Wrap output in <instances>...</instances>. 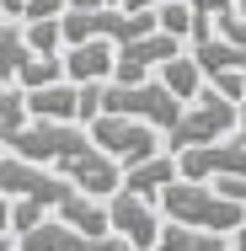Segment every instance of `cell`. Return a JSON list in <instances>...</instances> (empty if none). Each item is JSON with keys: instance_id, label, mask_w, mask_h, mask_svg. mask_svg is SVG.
Listing matches in <instances>:
<instances>
[{"instance_id": "cell-7", "label": "cell", "mask_w": 246, "mask_h": 251, "mask_svg": "<svg viewBox=\"0 0 246 251\" xmlns=\"http://www.w3.org/2000/svg\"><path fill=\"white\" fill-rule=\"evenodd\" d=\"M177 32H145V38H134V43H118V64H112V80L118 86H145V75L155 64H166V59H177Z\"/></svg>"}, {"instance_id": "cell-29", "label": "cell", "mask_w": 246, "mask_h": 251, "mask_svg": "<svg viewBox=\"0 0 246 251\" xmlns=\"http://www.w3.org/2000/svg\"><path fill=\"white\" fill-rule=\"evenodd\" d=\"M112 5H118V0H112Z\"/></svg>"}, {"instance_id": "cell-3", "label": "cell", "mask_w": 246, "mask_h": 251, "mask_svg": "<svg viewBox=\"0 0 246 251\" xmlns=\"http://www.w3.org/2000/svg\"><path fill=\"white\" fill-rule=\"evenodd\" d=\"M102 112H123V118H145V123H155V128H177V118L188 112L182 107V97L166 86V80H155V86H107V97H102Z\"/></svg>"}, {"instance_id": "cell-20", "label": "cell", "mask_w": 246, "mask_h": 251, "mask_svg": "<svg viewBox=\"0 0 246 251\" xmlns=\"http://www.w3.org/2000/svg\"><path fill=\"white\" fill-rule=\"evenodd\" d=\"M155 16H161V32L193 38V22H198V11L188 5V0H166V5H155Z\"/></svg>"}, {"instance_id": "cell-11", "label": "cell", "mask_w": 246, "mask_h": 251, "mask_svg": "<svg viewBox=\"0 0 246 251\" xmlns=\"http://www.w3.org/2000/svg\"><path fill=\"white\" fill-rule=\"evenodd\" d=\"M32 101V118H49V123H81V86L70 80H54V86H38V91H27Z\"/></svg>"}, {"instance_id": "cell-16", "label": "cell", "mask_w": 246, "mask_h": 251, "mask_svg": "<svg viewBox=\"0 0 246 251\" xmlns=\"http://www.w3.org/2000/svg\"><path fill=\"white\" fill-rule=\"evenodd\" d=\"M32 43H27V27H22V22H5V32H0V75H5V80H16V75H22V64H27V59H32Z\"/></svg>"}, {"instance_id": "cell-14", "label": "cell", "mask_w": 246, "mask_h": 251, "mask_svg": "<svg viewBox=\"0 0 246 251\" xmlns=\"http://www.w3.org/2000/svg\"><path fill=\"white\" fill-rule=\"evenodd\" d=\"M155 251H225V235L219 230H193V225H166L161 230V246Z\"/></svg>"}, {"instance_id": "cell-26", "label": "cell", "mask_w": 246, "mask_h": 251, "mask_svg": "<svg viewBox=\"0 0 246 251\" xmlns=\"http://www.w3.org/2000/svg\"><path fill=\"white\" fill-rule=\"evenodd\" d=\"M236 251H246V225H241V230H236Z\"/></svg>"}, {"instance_id": "cell-17", "label": "cell", "mask_w": 246, "mask_h": 251, "mask_svg": "<svg viewBox=\"0 0 246 251\" xmlns=\"http://www.w3.org/2000/svg\"><path fill=\"white\" fill-rule=\"evenodd\" d=\"M54 80H70V70H64V53H32V59L22 64V75H16V86H27V91H38V86H54Z\"/></svg>"}, {"instance_id": "cell-25", "label": "cell", "mask_w": 246, "mask_h": 251, "mask_svg": "<svg viewBox=\"0 0 246 251\" xmlns=\"http://www.w3.org/2000/svg\"><path fill=\"white\" fill-rule=\"evenodd\" d=\"M123 11H155V5H166V0H118Z\"/></svg>"}, {"instance_id": "cell-6", "label": "cell", "mask_w": 246, "mask_h": 251, "mask_svg": "<svg viewBox=\"0 0 246 251\" xmlns=\"http://www.w3.org/2000/svg\"><path fill=\"white\" fill-rule=\"evenodd\" d=\"M16 246L22 251H134V241H123L118 230L112 235H86V230H75V225H64V219H43L38 230H27V235H16Z\"/></svg>"}, {"instance_id": "cell-2", "label": "cell", "mask_w": 246, "mask_h": 251, "mask_svg": "<svg viewBox=\"0 0 246 251\" xmlns=\"http://www.w3.org/2000/svg\"><path fill=\"white\" fill-rule=\"evenodd\" d=\"M230 128H241V101L219 97L214 86L203 91V97L177 118V128H166L171 134V155L193 150V145H214V139H230Z\"/></svg>"}, {"instance_id": "cell-8", "label": "cell", "mask_w": 246, "mask_h": 251, "mask_svg": "<svg viewBox=\"0 0 246 251\" xmlns=\"http://www.w3.org/2000/svg\"><path fill=\"white\" fill-rule=\"evenodd\" d=\"M107 208H112V230L123 235V241H134V251H155L161 246V219H155V208H150V198H139V193H129V187H118L112 198H107Z\"/></svg>"}, {"instance_id": "cell-27", "label": "cell", "mask_w": 246, "mask_h": 251, "mask_svg": "<svg viewBox=\"0 0 246 251\" xmlns=\"http://www.w3.org/2000/svg\"><path fill=\"white\" fill-rule=\"evenodd\" d=\"M236 134H241V139H246V101H241V128H236Z\"/></svg>"}, {"instance_id": "cell-12", "label": "cell", "mask_w": 246, "mask_h": 251, "mask_svg": "<svg viewBox=\"0 0 246 251\" xmlns=\"http://www.w3.org/2000/svg\"><path fill=\"white\" fill-rule=\"evenodd\" d=\"M177 176H182V160H171V155H150V160H139V166H129L123 187L139 193V198H161Z\"/></svg>"}, {"instance_id": "cell-13", "label": "cell", "mask_w": 246, "mask_h": 251, "mask_svg": "<svg viewBox=\"0 0 246 251\" xmlns=\"http://www.w3.org/2000/svg\"><path fill=\"white\" fill-rule=\"evenodd\" d=\"M161 80H166V86H171L182 101H198V97H203V80H209V75H203L198 53H177V59H166V64H161Z\"/></svg>"}, {"instance_id": "cell-9", "label": "cell", "mask_w": 246, "mask_h": 251, "mask_svg": "<svg viewBox=\"0 0 246 251\" xmlns=\"http://www.w3.org/2000/svg\"><path fill=\"white\" fill-rule=\"evenodd\" d=\"M182 160V176H193V182H219V176H246V139H214V145H193V150L177 155Z\"/></svg>"}, {"instance_id": "cell-23", "label": "cell", "mask_w": 246, "mask_h": 251, "mask_svg": "<svg viewBox=\"0 0 246 251\" xmlns=\"http://www.w3.org/2000/svg\"><path fill=\"white\" fill-rule=\"evenodd\" d=\"M214 187H219V193H230L236 203H246V176H219Z\"/></svg>"}, {"instance_id": "cell-18", "label": "cell", "mask_w": 246, "mask_h": 251, "mask_svg": "<svg viewBox=\"0 0 246 251\" xmlns=\"http://www.w3.org/2000/svg\"><path fill=\"white\" fill-rule=\"evenodd\" d=\"M27 118H32V101H27L22 86H11V91L0 97V134H5V139H16V134L27 128Z\"/></svg>"}, {"instance_id": "cell-24", "label": "cell", "mask_w": 246, "mask_h": 251, "mask_svg": "<svg viewBox=\"0 0 246 251\" xmlns=\"http://www.w3.org/2000/svg\"><path fill=\"white\" fill-rule=\"evenodd\" d=\"M0 11H5V22H27V0H0Z\"/></svg>"}, {"instance_id": "cell-1", "label": "cell", "mask_w": 246, "mask_h": 251, "mask_svg": "<svg viewBox=\"0 0 246 251\" xmlns=\"http://www.w3.org/2000/svg\"><path fill=\"white\" fill-rule=\"evenodd\" d=\"M161 208L177 219V225H193V230H219V235H236L246 225V203H236L219 187H203L193 176H177L166 193H161Z\"/></svg>"}, {"instance_id": "cell-5", "label": "cell", "mask_w": 246, "mask_h": 251, "mask_svg": "<svg viewBox=\"0 0 246 251\" xmlns=\"http://www.w3.org/2000/svg\"><path fill=\"white\" fill-rule=\"evenodd\" d=\"M198 64H203V75H209V86L219 91V97L230 101H246V49L241 43H230V38H203V43H193Z\"/></svg>"}, {"instance_id": "cell-10", "label": "cell", "mask_w": 246, "mask_h": 251, "mask_svg": "<svg viewBox=\"0 0 246 251\" xmlns=\"http://www.w3.org/2000/svg\"><path fill=\"white\" fill-rule=\"evenodd\" d=\"M112 64H118L112 38H86V43H70V49H64V70H70V80H75V86L107 80V75H112Z\"/></svg>"}, {"instance_id": "cell-19", "label": "cell", "mask_w": 246, "mask_h": 251, "mask_svg": "<svg viewBox=\"0 0 246 251\" xmlns=\"http://www.w3.org/2000/svg\"><path fill=\"white\" fill-rule=\"evenodd\" d=\"M27 43L38 53H59V43H70L64 38V16H43V22H27Z\"/></svg>"}, {"instance_id": "cell-28", "label": "cell", "mask_w": 246, "mask_h": 251, "mask_svg": "<svg viewBox=\"0 0 246 251\" xmlns=\"http://www.w3.org/2000/svg\"><path fill=\"white\" fill-rule=\"evenodd\" d=\"M236 11H241V16H246V0H241V5H236Z\"/></svg>"}, {"instance_id": "cell-22", "label": "cell", "mask_w": 246, "mask_h": 251, "mask_svg": "<svg viewBox=\"0 0 246 251\" xmlns=\"http://www.w3.org/2000/svg\"><path fill=\"white\" fill-rule=\"evenodd\" d=\"M188 5H193L198 16H214V22H219V16H230V11L241 5V0H188Z\"/></svg>"}, {"instance_id": "cell-15", "label": "cell", "mask_w": 246, "mask_h": 251, "mask_svg": "<svg viewBox=\"0 0 246 251\" xmlns=\"http://www.w3.org/2000/svg\"><path fill=\"white\" fill-rule=\"evenodd\" d=\"M49 208H59L54 193H22V198H11V219H5V230H11V235H27V230L43 225Z\"/></svg>"}, {"instance_id": "cell-4", "label": "cell", "mask_w": 246, "mask_h": 251, "mask_svg": "<svg viewBox=\"0 0 246 251\" xmlns=\"http://www.w3.org/2000/svg\"><path fill=\"white\" fill-rule=\"evenodd\" d=\"M91 139H97L112 160H123V166H139V160H150V155H161L155 150V123L123 118V112H102L97 123H91Z\"/></svg>"}, {"instance_id": "cell-21", "label": "cell", "mask_w": 246, "mask_h": 251, "mask_svg": "<svg viewBox=\"0 0 246 251\" xmlns=\"http://www.w3.org/2000/svg\"><path fill=\"white\" fill-rule=\"evenodd\" d=\"M214 27H219V38H230V43H241V49H246V16H241V11H230V16H219Z\"/></svg>"}]
</instances>
